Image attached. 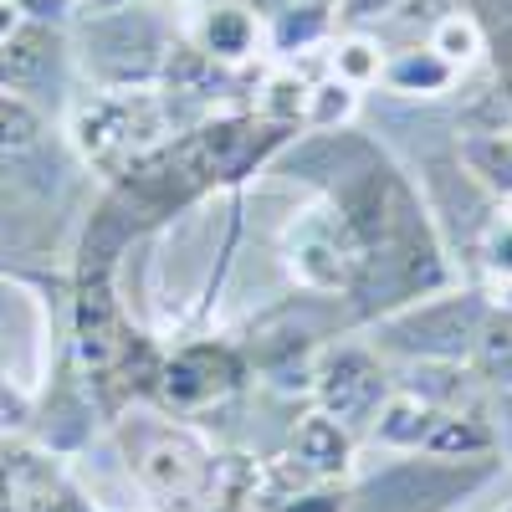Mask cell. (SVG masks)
Segmentation results:
<instances>
[{
	"label": "cell",
	"instance_id": "cell-1",
	"mask_svg": "<svg viewBox=\"0 0 512 512\" xmlns=\"http://www.w3.org/2000/svg\"><path fill=\"white\" fill-rule=\"evenodd\" d=\"M180 41V26L159 0L82 11L72 26L77 77L88 88H159V72Z\"/></svg>",
	"mask_w": 512,
	"mask_h": 512
},
{
	"label": "cell",
	"instance_id": "cell-2",
	"mask_svg": "<svg viewBox=\"0 0 512 512\" xmlns=\"http://www.w3.org/2000/svg\"><path fill=\"white\" fill-rule=\"evenodd\" d=\"M118 446L128 456V472L139 477L149 497H159L169 512H210L221 492V456L190 431L185 415L159 410H123L118 415Z\"/></svg>",
	"mask_w": 512,
	"mask_h": 512
},
{
	"label": "cell",
	"instance_id": "cell-3",
	"mask_svg": "<svg viewBox=\"0 0 512 512\" xmlns=\"http://www.w3.org/2000/svg\"><path fill=\"white\" fill-rule=\"evenodd\" d=\"M169 139L175 123L164 113L159 88H88L67 98V144L103 180H118L128 164Z\"/></svg>",
	"mask_w": 512,
	"mask_h": 512
},
{
	"label": "cell",
	"instance_id": "cell-4",
	"mask_svg": "<svg viewBox=\"0 0 512 512\" xmlns=\"http://www.w3.org/2000/svg\"><path fill=\"white\" fill-rule=\"evenodd\" d=\"M492 313V297L482 287H441L431 297L374 318L369 344L390 364H472L477 333Z\"/></svg>",
	"mask_w": 512,
	"mask_h": 512
},
{
	"label": "cell",
	"instance_id": "cell-5",
	"mask_svg": "<svg viewBox=\"0 0 512 512\" xmlns=\"http://www.w3.org/2000/svg\"><path fill=\"white\" fill-rule=\"evenodd\" d=\"M497 472H502V456L451 461L431 451H390L379 472L349 487V512H451L482 487H492Z\"/></svg>",
	"mask_w": 512,
	"mask_h": 512
},
{
	"label": "cell",
	"instance_id": "cell-6",
	"mask_svg": "<svg viewBox=\"0 0 512 512\" xmlns=\"http://www.w3.org/2000/svg\"><path fill=\"white\" fill-rule=\"evenodd\" d=\"M390 395H395V364L374 344H328L313 364V405L359 441L369 436V425L379 420Z\"/></svg>",
	"mask_w": 512,
	"mask_h": 512
},
{
	"label": "cell",
	"instance_id": "cell-7",
	"mask_svg": "<svg viewBox=\"0 0 512 512\" xmlns=\"http://www.w3.org/2000/svg\"><path fill=\"white\" fill-rule=\"evenodd\" d=\"M72 77H77L72 31L41 26V21H16V31L0 47V93L47 113V108H67Z\"/></svg>",
	"mask_w": 512,
	"mask_h": 512
},
{
	"label": "cell",
	"instance_id": "cell-8",
	"mask_svg": "<svg viewBox=\"0 0 512 512\" xmlns=\"http://www.w3.org/2000/svg\"><path fill=\"white\" fill-rule=\"evenodd\" d=\"M241 384H246L241 349L216 344V338H195V344H180L169 359H159L149 395L175 415H200L210 405H226Z\"/></svg>",
	"mask_w": 512,
	"mask_h": 512
},
{
	"label": "cell",
	"instance_id": "cell-9",
	"mask_svg": "<svg viewBox=\"0 0 512 512\" xmlns=\"http://www.w3.org/2000/svg\"><path fill=\"white\" fill-rule=\"evenodd\" d=\"M180 36L216 67H231V72H246V62L262 57V21L241 0H200V6H190Z\"/></svg>",
	"mask_w": 512,
	"mask_h": 512
},
{
	"label": "cell",
	"instance_id": "cell-10",
	"mask_svg": "<svg viewBox=\"0 0 512 512\" xmlns=\"http://www.w3.org/2000/svg\"><path fill=\"white\" fill-rule=\"evenodd\" d=\"M287 446H292L287 461H297V472H308L313 482H338V477H349L359 436L344 431V425H338L333 415L308 410L303 420L292 425V441H287Z\"/></svg>",
	"mask_w": 512,
	"mask_h": 512
},
{
	"label": "cell",
	"instance_id": "cell-11",
	"mask_svg": "<svg viewBox=\"0 0 512 512\" xmlns=\"http://www.w3.org/2000/svg\"><path fill=\"white\" fill-rule=\"evenodd\" d=\"M379 82H384V88H390L400 103H431V98H441V93L456 88L461 72H456L441 52L425 47V41H405V47H384V72H379Z\"/></svg>",
	"mask_w": 512,
	"mask_h": 512
},
{
	"label": "cell",
	"instance_id": "cell-12",
	"mask_svg": "<svg viewBox=\"0 0 512 512\" xmlns=\"http://www.w3.org/2000/svg\"><path fill=\"white\" fill-rule=\"evenodd\" d=\"M441 415L446 410L425 405L420 395H410V390H400V384H395V395L384 400L379 420L369 425V441L384 446V451H425V441H431V431L441 425Z\"/></svg>",
	"mask_w": 512,
	"mask_h": 512
},
{
	"label": "cell",
	"instance_id": "cell-13",
	"mask_svg": "<svg viewBox=\"0 0 512 512\" xmlns=\"http://www.w3.org/2000/svg\"><path fill=\"white\" fill-rule=\"evenodd\" d=\"M425 451L451 456V461H487V456H502V431L487 420V410H451L441 415Z\"/></svg>",
	"mask_w": 512,
	"mask_h": 512
},
{
	"label": "cell",
	"instance_id": "cell-14",
	"mask_svg": "<svg viewBox=\"0 0 512 512\" xmlns=\"http://www.w3.org/2000/svg\"><path fill=\"white\" fill-rule=\"evenodd\" d=\"M472 369L487 384L492 395H512V313L492 303L482 333H477V349H472Z\"/></svg>",
	"mask_w": 512,
	"mask_h": 512
},
{
	"label": "cell",
	"instance_id": "cell-15",
	"mask_svg": "<svg viewBox=\"0 0 512 512\" xmlns=\"http://www.w3.org/2000/svg\"><path fill=\"white\" fill-rule=\"evenodd\" d=\"M47 134H52L47 113L11 98V93H0V164H21V159L41 154L47 149Z\"/></svg>",
	"mask_w": 512,
	"mask_h": 512
},
{
	"label": "cell",
	"instance_id": "cell-16",
	"mask_svg": "<svg viewBox=\"0 0 512 512\" xmlns=\"http://www.w3.org/2000/svg\"><path fill=\"white\" fill-rule=\"evenodd\" d=\"M328 72L344 77L349 88H374L379 72H384V41L374 31H338L328 41Z\"/></svg>",
	"mask_w": 512,
	"mask_h": 512
},
{
	"label": "cell",
	"instance_id": "cell-17",
	"mask_svg": "<svg viewBox=\"0 0 512 512\" xmlns=\"http://www.w3.org/2000/svg\"><path fill=\"white\" fill-rule=\"evenodd\" d=\"M425 47H431V52H441L456 72H472L482 57H487V31L477 26V16L472 11H446L431 31H425Z\"/></svg>",
	"mask_w": 512,
	"mask_h": 512
},
{
	"label": "cell",
	"instance_id": "cell-18",
	"mask_svg": "<svg viewBox=\"0 0 512 512\" xmlns=\"http://www.w3.org/2000/svg\"><path fill=\"white\" fill-rule=\"evenodd\" d=\"M359 118V88H349L344 77H313L308 82V108H303V128L308 134H328V128H349Z\"/></svg>",
	"mask_w": 512,
	"mask_h": 512
},
{
	"label": "cell",
	"instance_id": "cell-19",
	"mask_svg": "<svg viewBox=\"0 0 512 512\" xmlns=\"http://www.w3.org/2000/svg\"><path fill=\"white\" fill-rule=\"evenodd\" d=\"M405 0H333L338 11V31H384L400 16Z\"/></svg>",
	"mask_w": 512,
	"mask_h": 512
},
{
	"label": "cell",
	"instance_id": "cell-20",
	"mask_svg": "<svg viewBox=\"0 0 512 512\" xmlns=\"http://www.w3.org/2000/svg\"><path fill=\"white\" fill-rule=\"evenodd\" d=\"M16 6V16L21 21H41V26H77V16H82V6L88 0H11Z\"/></svg>",
	"mask_w": 512,
	"mask_h": 512
},
{
	"label": "cell",
	"instance_id": "cell-21",
	"mask_svg": "<svg viewBox=\"0 0 512 512\" xmlns=\"http://www.w3.org/2000/svg\"><path fill=\"white\" fill-rule=\"evenodd\" d=\"M461 11L477 16V26L487 31V41L502 36V31H512V0H461Z\"/></svg>",
	"mask_w": 512,
	"mask_h": 512
},
{
	"label": "cell",
	"instance_id": "cell-22",
	"mask_svg": "<svg viewBox=\"0 0 512 512\" xmlns=\"http://www.w3.org/2000/svg\"><path fill=\"white\" fill-rule=\"evenodd\" d=\"M241 6L256 16V21H272L282 11H297V6H333V0H241Z\"/></svg>",
	"mask_w": 512,
	"mask_h": 512
},
{
	"label": "cell",
	"instance_id": "cell-23",
	"mask_svg": "<svg viewBox=\"0 0 512 512\" xmlns=\"http://www.w3.org/2000/svg\"><path fill=\"white\" fill-rule=\"evenodd\" d=\"M0 512H16V492H11V451L0 446Z\"/></svg>",
	"mask_w": 512,
	"mask_h": 512
},
{
	"label": "cell",
	"instance_id": "cell-24",
	"mask_svg": "<svg viewBox=\"0 0 512 512\" xmlns=\"http://www.w3.org/2000/svg\"><path fill=\"white\" fill-rule=\"evenodd\" d=\"M16 21H21V16H16V6H11V0H0V47H6V36L16 31Z\"/></svg>",
	"mask_w": 512,
	"mask_h": 512
},
{
	"label": "cell",
	"instance_id": "cell-25",
	"mask_svg": "<svg viewBox=\"0 0 512 512\" xmlns=\"http://www.w3.org/2000/svg\"><path fill=\"white\" fill-rule=\"evenodd\" d=\"M159 6H169V11H190V6H200V0H159Z\"/></svg>",
	"mask_w": 512,
	"mask_h": 512
},
{
	"label": "cell",
	"instance_id": "cell-26",
	"mask_svg": "<svg viewBox=\"0 0 512 512\" xmlns=\"http://www.w3.org/2000/svg\"><path fill=\"white\" fill-rule=\"evenodd\" d=\"M497 512H512V502H502V507H497Z\"/></svg>",
	"mask_w": 512,
	"mask_h": 512
}]
</instances>
